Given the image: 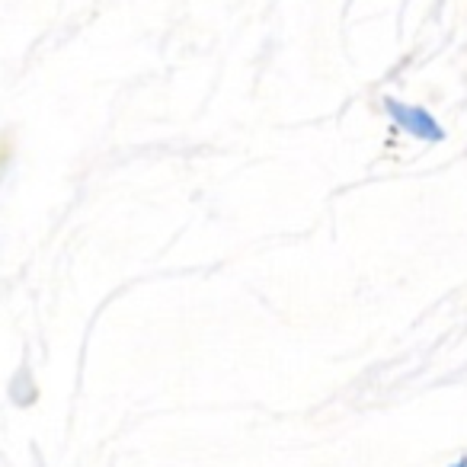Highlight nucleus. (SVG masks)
Returning <instances> with one entry per match:
<instances>
[{
  "instance_id": "1",
  "label": "nucleus",
  "mask_w": 467,
  "mask_h": 467,
  "mask_svg": "<svg viewBox=\"0 0 467 467\" xmlns=\"http://www.w3.org/2000/svg\"><path fill=\"white\" fill-rule=\"evenodd\" d=\"M384 109L390 112V119H394L407 135L422 138V141H439L441 138V125L435 122L422 106H410V103H400V99H384Z\"/></svg>"
}]
</instances>
